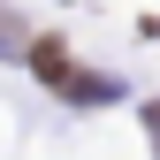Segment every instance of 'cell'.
Here are the masks:
<instances>
[{
  "mask_svg": "<svg viewBox=\"0 0 160 160\" xmlns=\"http://www.w3.org/2000/svg\"><path fill=\"white\" fill-rule=\"evenodd\" d=\"M145 130H152V145H160V107H145Z\"/></svg>",
  "mask_w": 160,
  "mask_h": 160,
  "instance_id": "obj_2",
  "label": "cell"
},
{
  "mask_svg": "<svg viewBox=\"0 0 160 160\" xmlns=\"http://www.w3.org/2000/svg\"><path fill=\"white\" fill-rule=\"evenodd\" d=\"M31 69L46 76V84H61L69 99H76V84H84V76L69 69V53H61V38H38V46H31Z\"/></svg>",
  "mask_w": 160,
  "mask_h": 160,
  "instance_id": "obj_1",
  "label": "cell"
}]
</instances>
